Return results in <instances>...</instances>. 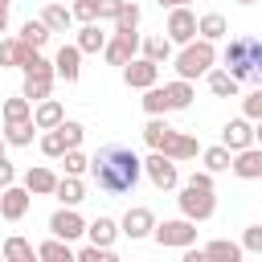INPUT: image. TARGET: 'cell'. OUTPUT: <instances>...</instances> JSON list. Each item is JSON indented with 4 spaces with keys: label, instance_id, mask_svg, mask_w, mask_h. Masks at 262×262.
I'll list each match as a JSON object with an SVG mask.
<instances>
[{
    "label": "cell",
    "instance_id": "6da1fadb",
    "mask_svg": "<svg viewBox=\"0 0 262 262\" xmlns=\"http://www.w3.org/2000/svg\"><path fill=\"white\" fill-rule=\"evenodd\" d=\"M139 172H143V160L131 151V147H119V143H106L98 147V156L90 160V176L94 184L106 192V196H123L139 184Z\"/></svg>",
    "mask_w": 262,
    "mask_h": 262
},
{
    "label": "cell",
    "instance_id": "7a4b0ae2",
    "mask_svg": "<svg viewBox=\"0 0 262 262\" xmlns=\"http://www.w3.org/2000/svg\"><path fill=\"white\" fill-rule=\"evenodd\" d=\"M180 213L188 217V221H209L213 217V209H217V196H213V176H209V168L205 172H192L188 180H184V188H180Z\"/></svg>",
    "mask_w": 262,
    "mask_h": 262
},
{
    "label": "cell",
    "instance_id": "3957f363",
    "mask_svg": "<svg viewBox=\"0 0 262 262\" xmlns=\"http://www.w3.org/2000/svg\"><path fill=\"white\" fill-rule=\"evenodd\" d=\"M225 70H229L237 82H246V78L262 82V41L250 37V33L233 37V41L225 45Z\"/></svg>",
    "mask_w": 262,
    "mask_h": 262
},
{
    "label": "cell",
    "instance_id": "277c9868",
    "mask_svg": "<svg viewBox=\"0 0 262 262\" xmlns=\"http://www.w3.org/2000/svg\"><path fill=\"white\" fill-rule=\"evenodd\" d=\"M213 61H217V49H213V41H205V37L196 41V37H192V41H188V45L176 53V74L192 82V78L209 74V70H213Z\"/></svg>",
    "mask_w": 262,
    "mask_h": 262
},
{
    "label": "cell",
    "instance_id": "5b68a950",
    "mask_svg": "<svg viewBox=\"0 0 262 262\" xmlns=\"http://www.w3.org/2000/svg\"><path fill=\"white\" fill-rule=\"evenodd\" d=\"M151 237H156L160 246H176V250H184V246H192V242H196V221H188V217L164 221V225H156V229H151Z\"/></svg>",
    "mask_w": 262,
    "mask_h": 262
},
{
    "label": "cell",
    "instance_id": "8992f818",
    "mask_svg": "<svg viewBox=\"0 0 262 262\" xmlns=\"http://www.w3.org/2000/svg\"><path fill=\"white\" fill-rule=\"evenodd\" d=\"M143 172H147V176H151V184H156V188H164V192L180 184L176 160H172V156H164V151H151V156L143 160Z\"/></svg>",
    "mask_w": 262,
    "mask_h": 262
},
{
    "label": "cell",
    "instance_id": "52a82bcc",
    "mask_svg": "<svg viewBox=\"0 0 262 262\" xmlns=\"http://www.w3.org/2000/svg\"><path fill=\"white\" fill-rule=\"evenodd\" d=\"M192 37H196V16L188 12V4H176L168 12V41L172 45H188Z\"/></svg>",
    "mask_w": 262,
    "mask_h": 262
},
{
    "label": "cell",
    "instance_id": "ba28073f",
    "mask_svg": "<svg viewBox=\"0 0 262 262\" xmlns=\"http://www.w3.org/2000/svg\"><path fill=\"white\" fill-rule=\"evenodd\" d=\"M123 82L135 86V90H147V86L160 82V66H156L151 57H131V61L123 66Z\"/></svg>",
    "mask_w": 262,
    "mask_h": 262
},
{
    "label": "cell",
    "instance_id": "9c48e42d",
    "mask_svg": "<svg viewBox=\"0 0 262 262\" xmlns=\"http://www.w3.org/2000/svg\"><path fill=\"white\" fill-rule=\"evenodd\" d=\"M49 233H53V237L74 242V237H82V233H86V221L74 213V205H66V209H57V213L49 217Z\"/></svg>",
    "mask_w": 262,
    "mask_h": 262
},
{
    "label": "cell",
    "instance_id": "30bf717a",
    "mask_svg": "<svg viewBox=\"0 0 262 262\" xmlns=\"http://www.w3.org/2000/svg\"><path fill=\"white\" fill-rule=\"evenodd\" d=\"M229 172H233V176H242V180H258V176H262V147H258V143H250V147L233 151Z\"/></svg>",
    "mask_w": 262,
    "mask_h": 262
},
{
    "label": "cell",
    "instance_id": "8fae6325",
    "mask_svg": "<svg viewBox=\"0 0 262 262\" xmlns=\"http://www.w3.org/2000/svg\"><path fill=\"white\" fill-rule=\"evenodd\" d=\"M135 49H139V37H135V33H115V37L102 45V57H106L111 66H127V61L135 57Z\"/></svg>",
    "mask_w": 262,
    "mask_h": 262
},
{
    "label": "cell",
    "instance_id": "7c38bea8",
    "mask_svg": "<svg viewBox=\"0 0 262 262\" xmlns=\"http://www.w3.org/2000/svg\"><path fill=\"white\" fill-rule=\"evenodd\" d=\"M29 188H16V184H8V188H0V217L4 221H20L25 213H29Z\"/></svg>",
    "mask_w": 262,
    "mask_h": 262
},
{
    "label": "cell",
    "instance_id": "4fadbf2b",
    "mask_svg": "<svg viewBox=\"0 0 262 262\" xmlns=\"http://www.w3.org/2000/svg\"><path fill=\"white\" fill-rule=\"evenodd\" d=\"M151 229H156V217H151V209L135 205V209H127V217H123V229H119V233H127L131 242H139V237H147Z\"/></svg>",
    "mask_w": 262,
    "mask_h": 262
},
{
    "label": "cell",
    "instance_id": "5bb4252c",
    "mask_svg": "<svg viewBox=\"0 0 262 262\" xmlns=\"http://www.w3.org/2000/svg\"><path fill=\"white\" fill-rule=\"evenodd\" d=\"M53 74L66 78V82H78V74H82V49L78 45H61L57 57H53Z\"/></svg>",
    "mask_w": 262,
    "mask_h": 262
},
{
    "label": "cell",
    "instance_id": "9a60e30c",
    "mask_svg": "<svg viewBox=\"0 0 262 262\" xmlns=\"http://www.w3.org/2000/svg\"><path fill=\"white\" fill-rule=\"evenodd\" d=\"M221 143H225L229 151L250 147V143H254V127H250V119H246V115H242V119H229L225 131H221Z\"/></svg>",
    "mask_w": 262,
    "mask_h": 262
},
{
    "label": "cell",
    "instance_id": "2e32d148",
    "mask_svg": "<svg viewBox=\"0 0 262 262\" xmlns=\"http://www.w3.org/2000/svg\"><path fill=\"white\" fill-rule=\"evenodd\" d=\"M66 119V111H61V102L57 98H41L37 102V111H33V123H37V131H49V127H57Z\"/></svg>",
    "mask_w": 262,
    "mask_h": 262
},
{
    "label": "cell",
    "instance_id": "e0dca14e",
    "mask_svg": "<svg viewBox=\"0 0 262 262\" xmlns=\"http://www.w3.org/2000/svg\"><path fill=\"white\" fill-rule=\"evenodd\" d=\"M172 135H176V127H168L160 115H151V119H147V127H143V139H147V147H151V151H164Z\"/></svg>",
    "mask_w": 262,
    "mask_h": 262
},
{
    "label": "cell",
    "instance_id": "ac0fdd59",
    "mask_svg": "<svg viewBox=\"0 0 262 262\" xmlns=\"http://www.w3.org/2000/svg\"><path fill=\"white\" fill-rule=\"evenodd\" d=\"M33 53V45H25L20 37H0V66H25V57Z\"/></svg>",
    "mask_w": 262,
    "mask_h": 262
},
{
    "label": "cell",
    "instance_id": "d6986e66",
    "mask_svg": "<svg viewBox=\"0 0 262 262\" xmlns=\"http://www.w3.org/2000/svg\"><path fill=\"white\" fill-rule=\"evenodd\" d=\"M25 188H29L33 196H49V192L57 188V176H53L49 168H29V172H25Z\"/></svg>",
    "mask_w": 262,
    "mask_h": 262
},
{
    "label": "cell",
    "instance_id": "ffe728a7",
    "mask_svg": "<svg viewBox=\"0 0 262 262\" xmlns=\"http://www.w3.org/2000/svg\"><path fill=\"white\" fill-rule=\"evenodd\" d=\"M196 151H201L196 135H184V131H176V135L168 139V147H164V156H172V160H192Z\"/></svg>",
    "mask_w": 262,
    "mask_h": 262
},
{
    "label": "cell",
    "instance_id": "44dd1931",
    "mask_svg": "<svg viewBox=\"0 0 262 262\" xmlns=\"http://www.w3.org/2000/svg\"><path fill=\"white\" fill-rule=\"evenodd\" d=\"M0 119H4V123H20V119H33V102H29L25 94H16V98H4V102H0Z\"/></svg>",
    "mask_w": 262,
    "mask_h": 262
},
{
    "label": "cell",
    "instance_id": "7402d4cb",
    "mask_svg": "<svg viewBox=\"0 0 262 262\" xmlns=\"http://www.w3.org/2000/svg\"><path fill=\"white\" fill-rule=\"evenodd\" d=\"M37 258H45V262H74V250H70L66 237H49V242L37 246Z\"/></svg>",
    "mask_w": 262,
    "mask_h": 262
},
{
    "label": "cell",
    "instance_id": "603a6c76",
    "mask_svg": "<svg viewBox=\"0 0 262 262\" xmlns=\"http://www.w3.org/2000/svg\"><path fill=\"white\" fill-rule=\"evenodd\" d=\"M41 20H45V29H49V33H66V29H70V20H74V12H70L66 4H45Z\"/></svg>",
    "mask_w": 262,
    "mask_h": 262
},
{
    "label": "cell",
    "instance_id": "cb8c5ba5",
    "mask_svg": "<svg viewBox=\"0 0 262 262\" xmlns=\"http://www.w3.org/2000/svg\"><path fill=\"white\" fill-rule=\"evenodd\" d=\"M82 53H98L102 45H106V33L98 29V20H90V25H82V33H78V41H74Z\"/></svg>",
    "mask_w": 262,
    "mask_h": 262
},
{
    "label": "cell",
    "instance_id": "d4e9b609",
    "mask_svg": "<svg viewBox=\"0 0 262 262\" xmlns=\"http://www.w3.org/2000/svg\"><path fill=\"white\" fill-rule=\"evenodd\" d=\"M164 94H168V106H172V111H184V106L192 102V82H188V78H176V82L164 86Z\"/></svg>",
    "mask_w": 262,
    "mask_h": 262
},
{
    "label": "cell",
    "instance_id": "484cf974",
    "mask_svg": "<svg viewBox=\"0 0 262 262\" xmlns=\"http://www.w3.org/2000/svg\"><path fill=\"white\" fill-rule=\"evenodd\" d=\"M33 131H37V123H33V119H20V123H4V139H8L12 147H29V143H33Z\"/></svg>",
    "mask_w": 262,
    "mask_h": 262
},
{
    "label": "cell",
    "instance_id": "4316f807",
    "mask_svg": "<svg viewBox=\"0 0 262 262\" xmlns=\"http://www.w3.org/2000/svg\"><path fill=\"white\" fill-rule=\"evenodd\" d=\"M209 90H213L217 98H233V94H237V78H233L229 70H209Z\"/></svg>",
    "mask_w": 262,
    "mask_h": 262
},
{
    "label": "cell",
    "instance_id": "83f0119b",
    "mask_svg": "<svg viewBox=\"0 0 262 262\" xmlns=\"http://www.w3.org/2000/svg\"><path fill=\"white\" fill-rule=\"evenodd\" d=\"M49 90H53V78H41V74H25V86H20V94H25L29 102H41V98H49Z\"/></svg>",
    "mask_w": 262,
    "mask_h": 262
},
{
    "label": "cell",
    "instance_id": "f1b7e54d",
    "mask_svg": "<svg viewBox=\"0 0 262 262\" xmlns=\"http://www.w3.org/2000/svg\"><path fill=\"white\" fill-rule=\"evenodd\" d=\"M53 192H57V201H61V205H82V201H86V188H82V180H78V176L57 180V188H53Z\"/></svg>",
    "mask_w": 262,
    "mask_h": 262
},
{
    "label": "cell",
    "instance_id": "f546056e",
    "mask_svg": "<svg viewBox=\"0 0 262 262\" xmlns=\"http://www.w3.org/2000/svg\"><path fill=\"white\" fill-rule=\"evenodd\" d=\"M86 233H90V242H94V246H111V242H115V233H119V225H115L111 217H94V221L86 225Z\"/></svg>",
    "mask_w": 262,
    "mask_h": 262
},
{
    "label": "cell",
    "instance_id": "4dcf8cb0",
    "mask_svg": "<svg viewBox=\"0 0 262 262\" xmlns=\"http://www.w3.org/2000/svg\"><path fill=\"white\" fill-rule=\"evenodd\" d=\"M196 33H201L205 41H221V37H225V16H221V12H205V16L196 20Z\"/></svg>",
    "mask_w": 262,
    "mask_h": 262
},
{
    "label": "cell",
    "instance_id": "1f68e13d",
    "mask_svg": "<svg viewBox=\"0 0 262 262\" xmlns=\"http://www.w3.org/2000/svg\"><path fill=\"white\" fill-rule=\"evenodd\" d=\"M246 250H242V242H225V237H217V242H209L205 246V258H225V262H237Z\"/></svg>",
    "mask_w": 262,
    "mask_h": 262
},
{
    "label": "cell",
    "instance_id": "d6a6232c",
    "mask_svg": "<svg viewBox=\"0 0 262 262\" xmlns=\"http://www.w3.org/2000/svg\"><path fill=\"white\" fill-rule=\"evenodd\" d=\"M49 37H53V33L45 29V20H25V29H20V41H25V45H33V49H41Z\"/></svg>",
    "mask_w": 262,
    "mask_h": 262
},
{
    "label": "cell",
    "instance_id": "836d02e7",
    "mask_svg": "<svg viewBox=\"0 0 262 262\" xmlns=\"http://www.w3.org/2000/svg\"><path fill=\"white\" fill-rule=\"evenodd\" d=\"M143 57H151L156 66H164V61L172 57V41H168V37H147V41H143Z\"/></svg>",
    "mask_w": 262,
    "mask_h": 262
},
{
    "label": "cell",
    "instance_id": "e575fe53",
    "mask_svg": "<svg viewBox=\"0 0 262 262\" xmlns=\"http://www.w3.org/2000/svg\"><path fill=\"white\" fill-rule=\"evenodd\" d=\"M143 111H147V115H168V111H172L164 86H147V90H143Z\"/></svg>",
    "mask_w": 262,
    "mask_h": 262
},
{
    "label": "cell",
    "instance_id": "d590c367",
    "mask_svg": "<svg viewBox=\"0 0 262 262\" xmlns=\"http://www.w3.org/2000/svg\"><path fill=\"white\" fill-rule=\"evenodd\" d=\"M41 151H45L49 160H61V156H66V135H61V127H49V131L41 135Z\"/></svg>",
    "mask_w": 262,
    "mask_h": 262
},
{
    "label": "cell",
    "instance_id": "8d00e7d4",
    "mask_svg": "<svg viewBox=\"0 0 262 262\" xmlns=\"http://www.w3.org/2000/svg\"><path fill=\"white\" fill-rule=\"evenodd\" d=\"M201 160H205V168H209V172H225V168H229V160H233V151H229L225 143H217V147H205V156H201Z\"/></svg>",
    "mask_w": 262,
    "mask_h": 262
},
{
    "label": "cell",
    "instance_id": "74e56055",
    "mask_svg": "<svg viewBox=\"0 0 262 262\" xmlns=\"http://www.w3.org/2000/svg\"><path fill=\"white\" fill-rule=\"evenodd\" d=\"M4 258H8V262H33L37 250H33L25 237H8V242H4Z\"/></svg>",
    "mask_w": 262,
    "mask_h": 262
},
{
    "label": "cell",
    "instance_id": "f35d334b",
    "mask_svg": "<svg viewBox=\"0 0 262 262\" xmlns=\"http://www.w3.org/2000/svg\"><path fill=\"white\" fill-rule=\"evenodd\" d=\"M135 25H139V4H123L115 16V33H135Z\"/></svg>",
    "mask_w": 262,
    "mask_h": 262
},
{
    "label": "cell",
    "instance_id": "ab89813d",
    "mask_svg": "<svg viewBox=\"0 0 262 262\" xmlns=\"http://www.w3.org/2000/svg\"><path fill=\"white\" fill-rule=\"evenodd\" d=\"M61 160H66V176H82V172L90 168V160H86L78 147H66V156H61Z\"/></svg>",
    "mask_w": 262,
    "mask_h": 262
},
{
    "label": "cell",
    "instance_id": "60d3db41",
    "mask_svg": "<svg viewBox=\"0 0 262 262\" xmlns=\"http://www.w3.org/2000/svg\"><path fill=\"white\" fill-rule=\"evenodd\" d=\"M78 262H115V250L111 246H86V250H78Z\"/></svg>",
    "mask_w": 262,
    "mask_h": 262
},
{
    "label": "cell",
    "instance_id": "b9f144b4",
    "mask_svg": "<svg viewBox=\"0 0 262 262\" xmlns=\"http://www.w3.org/2000/svg\"><path fill=\"white\" fill-rule=\"evenodd\" d=\"M74 20H82V25H90V20H98V0H74Z\"/></svg>",
    "mask_w": 262,
    "mask_h": 262
},
{
    "label": "cell",
    "instance_id": "7bdbcfd3",
    "mask_svg": "<svg viewBox=\"0 0 262 262\" xmlns=\"http://www.w3.org/2000/svg\"><path fill=\"white\" fill-rule=\"evenodd\" d=\"M57 127H61V135H66V147H78V143H82V135H86V127H82V123H74V119H61Z\"/></svg>",
    "mask_w": 262,
    "mask_h": 262
},
{
    "label": "cell",
    "instance_id": "ee69618b",
    "mask_svg": "<svg viewBox=\"0 0 262 262\" xmlns=\"http://www.w3.org/2000/svg\"><path fill=\"white\" fill-rule=\"evenodd\" d=\"M242 250H246V254H262V225H246V233H242Z\"/></svg>",
    "mask_w": 262,
    "mask_h": 262
},
{
    "label": "cell",
    "instance_id": "f6af8a7d",
    "mask_svg": "<svg viewBox=\"0 0 262 262\" xmlns=\"http://www.w3.org/2000/svg\"><path fill=\"white\" fill-rule=\"evenodd\" d=\"M242 111H246V119H262V86L242 98Z\"/></svg>",
    "mask_w": 262,
    "mask_h": 262
},
{
    "label": "cell",
    "instance_id": "bcb514c9",
    "mask_svg": "<svg viewBox=\"0 0 262 262\" xmlns=\"http://www.w3.org/2000/svg\"><path fill=\"white\" fill-rule=\"evenodd\" d=\"M123 4H127V0H98V20H115Z\"/></svg>",
    "mask_w": 262,
    "mask_h": 262
},
{
    "label": "cell",
    "instance_id": "7dc6e473",
    "mask_svg": "<svg viewBox=\"0 0 262 262\" xmlns=\"http://www.w3.org/2000/svg\"><path fill=\"white\" fill-rule=\"evenodd\" d=\"M12 180H16V168H12V164H8L4 156H0V188H8Z\"/></svg>",
    "mask_w": 262,
    "mask_h": 262
},
{
    "label": "cell",
    "instance_id": "c3c4849f",
    "mask_svg": "<svg viewBox=\"0 0 262 262\" xmlns=\"http://www.w3.org/2000/svg\"><path fill=\"white\" fill-rule=\"evenodd\" d=\"M8 4H12V0H0V33L8 29Z\"/></svg>",
    "mask_w": 262,
    "mask_h": 262
},
{
    "label": "cell",
    "instance_id": "681fc988",
    "mask_svg": "<svg viewBox=\"0 0 262 262\" xmlns=\"http://www.w3.org/2000/svg\"><path fill=\"white\" fill-rule=\"evenodd\" d=\"M254 143L262 147V119H258V127H254Z\"/></svg>",
    "mask_w": 262,
    "mask_h": 262
},
{
    "label": "cell",
    "instance_id": "f907efd6",
    "mask_svg": "<svg viewBox=\"0 0 262 262\" xmlns=\"http://www.w3.org/2000/svg\"><path fill=\"white\" fill-rule=\"evenodd\" d=\"M156 4H160V8H176V0H156Z\"/></svg>",
    "mask_w": 262,
    "mask_h": 262
},
{
    "label": "cell",
    "instance_id": "816d5d0a",
    "mask_svg": "<svg viewBox=\"0 0 262 262\" xmlns=\"http://www.w3.org/2000/svg\"><path fill=\"white\" fill-rule=\"evenodd\" d=\"M4 147H8V139H4V135H0V156H4Z\"/></svg>",
    "mask_w": 262,
    "mask_h": 262
},
{
    "label": "cell",
    "instance_id": "f5cc1de1",
    "mask_svg": "<svg viewBox=\"0 0 262 262\" xmlns=\"http://www.w3.org/2000/svg\"><path fill=\"white\" fill-rule=\"evenodd\" d=\"M237 4H254V0H237Z\"/></svg>",
    "mask_w": 262,
    "mask_h": 262
},
{
    "label": "cell",
    "instance_id": "db71d44e",
    "mask_svg": "<svg viewBox=\"0 0 262 262\" xmlns=\"http://www.w3.org/2000/svg\"><path fill=\"white\" fill-rule=\"evenodd\" d=\"M176 4H188V0H176Z\"/></svg>",
    "mask_w": 262,
    "mask_h": 262
}]
</instances>
